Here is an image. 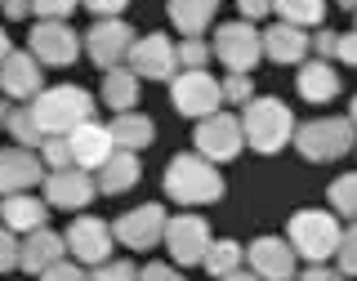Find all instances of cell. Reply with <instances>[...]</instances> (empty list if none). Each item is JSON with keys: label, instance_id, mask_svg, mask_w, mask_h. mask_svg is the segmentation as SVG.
<instances>
[{"label": "cell", "instance_id": "6", "mask_svg": "<svg viewBox=\"0 0 357 281\" xmlns=\"http://www.w3.org/2000/svg\"><path fill=\"white\" fill-rule=\"evenodd\" d=\"M215 59L228 67V72H255V63L264 59V31H255V22H223L215 31Z\"/></svg>", "mask_w": 357, "mask_h": 281}, {"label": "cell", "instance_id": "16", "mask_svg": "<svg viewBox=\"0 0 357 281\" xmlns=\"http://www.w3.org/2000/svg\"><path fill=\"white\" fill-rule=\"evenodd\" d=\"M295 259L299 255L290 250L286 237H255L245 245V268H250L259 281H295Z\"/></svg>", "mask_w": 357, "mask_h": 281}, {"label": "cell", "instance_id": "24", "mask_svg": "<svg viewBox=\"0 0 357 281\" xmlns=\"http://www.w3.org/2000/svg\"><path fill=\"white\" fill-rule=\"evenodd\" d=\"M139 152H112L103 165L94 170V179H98V192L103 197H121V192H130L134 183H139Z\"/></svg>", "mask_w": 357, "mask_h": 281}, {"label": "cell", "instance_id": "8", "mask_svg": "<svg viewBox=\"0 0 357 281\" xmlns=\"http://www.w3.org/2000/svg\"><path fill=\"white\" fill-rule=\"evenodd\" d=\"M85 54H89V63L98 67V72H107V67H126L130 59V45L139 40L134 36V27L126 18H98L94 27L85 31Z\"/></svg>", "mask_w": 357, "mask_h": 281}, {"label": "cell", "instance_id": "37", "mask_svg": "<svg viewBox=\"0 0 357 281\" xmlns=\"http://www.w3.org/2000/svg\"><path fill=\"white\" fill-rule=\"evenodd\" d=\"M89 281H139V268L130 259H107V264H98L94 273H89Z\"/></svg>", "mask_w": 357, "mask_h": 281}, {"label": "cell", "instance_id": "23", "mask_svg": "<svg viewBox=\"0 0 357 281\" xmlns=\"http://www.w3.org/2000/svg\"><path fill=\"white\" fill-rule=\"evenodd\" d=\"M295 85H299V98H308V103H331L335 94H340V72H335L331 63L321 59H304L295 72Z\"/></svg>", "mask_w": 357, "mask_h": 281}, {"label": "cell", "instance_id": "33", "mask_svg": "<svg viewBox=\"0 0 357 281\" xmlns=\"http://www.w3.org/2000/svg\"><path fill=\"white\" fill-rule=\"evenodd\" d=\"M36 152H40L45 170H67V165H72V139H67V134H50Z\"/></svg>", "mask_w": 357, "mask_h": 281}, {"label": "cell", "instance_id": "38", "mask_svg": "<svg viewBox=\"0 0 357 281\" xmlns=\"http://www.w3.org/2000/svg\"><path fill=\"white\" fill-rule=\"evenodd\" d=\"M36 281H89V273H85V264H76V259H59L50 273H40Z\"/></svg>", "mask_w": 357, "mask_h": 281}, {"label": "cell", "instance_id": "31", "mask_svg": "<svg viewBox=\"0 0 357 281\" xmlns=\"http://www.w3.org/2000/svg\"><path fill=\"white\" fill-rule=\"evenodd\" d=\"M5 130L14 134L18 148H31V152H36L40 143H45V134H40V126H36V116H31V107H14V112H9V121H5Z\"/></svg>", "mask_w": 357, "mask_h": 281}, {"label": "cell", "instance_id": "36", "mask_svg": "<svg viewBox=\"0 0 357 281\" xmlns=\"http://www.w3.org/2000/svg\"><path fill=\"white\" fill-rule=\"evenodd\" d=\"M76 5H81V0H31V14L40 22H67Z\"/></svg>", "mask_w": 357, "mask_h": 281}, {"label": "cell", "instance_id": "26", "mask_svg": "<svg viewBox=\"0 0 357 281\" xmlns=\"http://www.w3.org/2000/svg\"><path fill=\"white\" fill-rule=\"evenodd\" d=\"M219 0H165V14L178 27V36H206V27L215 22Z\"/></svg>", "mask_w": 357, "mask_h": 281}, {"label": "cell", "instance_id": "47", "mask_svg": "<svg viewBox=\"0 0 357 281\" xmlns=\"http://www.w3.org/2000/svg\"><path fill=\"white\" fill-rule=\"evenodd\" d=\"M223 281H259V277H255L250 268H237V273H228V277H223Z\"/></svg>", "mask_w": 357, "mask_h": 281}, {"label": "cell", "instance_id": "10", "mask_svg": "<svg viewBox=\"0 0 357 281\" xmlns=\"http://www.w3.org/2000/svg\"><path fill=\"white\" fill-rule=\"evenodd\" d=\"M126 67L139 81H174L178 76V54H174V40L165 31H148L130 45V59Z\"/></svg>", "mask_w": 357, "mask_h": 281}, {"label": "cell", "instance_id": "15", "mask_svg": "<svg viewBox=\"0 0 357 281\" xmlns=\"http://www.w3.org/2000/svg\"><path fill=\"white\" fill-rule=\"evenodd\" d=\"M98 197V179L81 170V165H67V170H50L45 174V201H50V210H85L89 201Z\"/></svg>", "mask_w": 357, "mask_h": 281}, {"label": "cell", "instance_id": "1", "mask_svg": "<svg viewBox=\"0 0 357 281\" xmlns=\"http://www.w3.org/2000/svg\"><path fill=\"white\" fill-rule=\"evenodd\" d=\"M161 188L178 206H210V201H223V174H219V165L206 161L201 152H178L174 161L165 165Z\"/></svg>", "mask_w": 357, "mask_h": 281}, {"label": "cell", "instance_id": "30", "mask_svg": "<svg viewBox=\"0 0 357 281\" xmlns=\"http://www.w3.org/2000/svg\"><path fill=\"white\" fill-rule=\"evenodd\" d=\"M326 201H331V210L340 219H357V170L353 174H340V179H331V188H326Z\"/></svg>", "mask_w": 357, "mask_h": 281}, {"label": "cell", "instance_id": "44", "mask_svg": "<svg viewBox=\"0 0 357 281\" xmlns=\"http://www.w3.org/2000/svg\"><path fill=\"white\" fill-rule=\"evenodd\" d=\"M237 9H241L245 22H259V18L273 14V0H237Z\"/></svg>", "mask_w": 357, "mask_h": 281}, {"label": "cell", "instance_id": "14", "mask_svg": "<svg viewBox=\"0 0 357 281\" xmlns=\"http://www.w3.org/2000/svg\"><path fill=\"white\" fill-rule=\"evenodd\" d=\"M165 210L148 201V206H134L126 210L116 223H112V232H116V241L126 245V250H156V245L165 241Z\"/></svg>", "mask_w": 357, "mask_h": 281}, {"label": "cell", "instance_id": "19", "mask_svg": "<svg viewBox=\"0 0 357 281\" xmlns=\"http://www.w3.org/2000/svg\"><path fill=\"white\" fill-rule=\"evenodd\" d=\"M59 259H67V241H63L54 228L27 232V237H22V245H18V268H22V273H31V277L50 273Z\"/></svg>", "mask_w": 357, "mask_h": 281}, {"label": "cell", "instance_id": "50", "mask_svg": "<svg viewBox=\"0 0 357 281\" xmlns=\"http://www.w3.org/2000/svg\"><path fill=\"white\" fill-rule=\"evenodd\" d=\"M349 121H353V130H357V98H353V107H349Z\"/></svg>", "mask_w": 357, "mask_h": 281}, {"label": "cell", "instance_id": "29", "mask_svg": "<svg viewBox=\"0 0 357 281\" xmlns=\"http://www.w3.org/2000/svg\"><path fill=\"white\" fill-rule=\"evenodd\" d=\"M277 22H290V27H321L326 18V0H273Z\"/></svg>", "mask_w": 357, "mask_h": 281}, {"label": "cell", "instance_id": "51", "mask_svg": "<svg viewBox=\"0 0 357 281\" xmlns=\"http://www.w3.org/2000/svg\"><path fill=\"white\" fill-rule=\"evenodd\" d=\"M335 5H344V9H349V14H353V9H357V0H335Z\"/></svg>", "mask_w": 357, "mask_h": 281}, {"label": "cell", "instance_id": "12", "mask_svg": "<svg viewBox=\"0 0 357 281\" xmlns=\"http://www.w3.org/2000/svg\"><path fill=\"white\" fill-rule=\"evenodd\" d=\"M165 250H170V259L178 268H192L206 259V250H210V223L201 219V215H170L165 219Z\"/></svg>", "mask_w": 357, "mask_h": 281}, {"label": "cell", "instance_id": "45", "mask_svg": "<svg viewBox=\"0 0 357 281\" xmlns=\"http://www.w3.org/2000/svg\"><path fill=\"white\" fill-rule=\"evenodd\" d=\"M299 281H344L340 268H326V264H308L304 273H299Z\"/></svg>", "mask_w": 357, "mask_h": 281}, {"label": "cell", "instance_id": "4", "mask_svg": "<svg viewBox=\"0 0 357 281\" xmlns=\"http://www.w3.org/2000/svg\"><path fill=\"white\" fill-rule=\"evenodd\" d=\"M340 237H344V228H340V215H335V210H295L290 223H286L290 250L308 264H326L331 255L340 250Z\"/></svg>", "mask_w": 357, "mask_h": 281}, {"label": "cell", "instance_id": "17", "mask_svg": "<svg viewBox=\"0 0 357 281\" xmlns=\"http://www.w3.org/2000/svg\"><path fill=\"white\" fill-rule=\"evenodd\" d=\"M45 161L40 152L31 148H0V197H14V192H31L36 183H45Z\"/></svg>", "mask_w": 357, "mask_h": 281}, {"label": "cell", "instance_id": "46", "mask_svg": "<svg viewBox=\"0 0 357 281\" xmlns=\"http://www.w3.org/2000/svg\"><path fill=\"white\" fill-rule=\"evenodd\" d=\"M5 5V18H27L31 14V0H0Z\"/></svg>", "mask_w": 357, "mask_h": 281}, {"label": "cell", "instance_id": "22", "mask_svg": "<svg viewBox=\"0 0 357 281\" xmlns=\"http://www.w3.org/2000/svg\"><path fill=\"white\" fill-rule=\"evenodd\" d=\"M312 40L304 27H290V22H273V27L264 31V59H273L277 67H299L308 59Z\"/></svg>", "mask_w": 357, "mask_h": 281}, {"label": "cell", "instance_id": "35", "mask_svg": "<svg viewBox=\"0 0 357 281\" xmlns=\"http://www.w3.org/2000/svg\"><path fill=\"white\" fill-rule=\"evenodd\" d=\"M335 259H340V273H344V277H357V219L349 223V228H344Z\"/></svg>", "mask_w": 357, "mask_h": 281}, {"label": "cell", "instance_id": "27", "mask_svg": "<svg viewBox=\"0 0 357 281\" xmlns=\"http://www.w3.org/2000/svg\"><path fill=\"white\" fill-rule=\"evenodd\" d=\"M134 98H139V76H134L130 67H107L103 72V103L112 107V116H116V112H130Z\"/></svg>", "mask_w": 357, "mask_h": 281}, {"label": "cell", "instance_id": "49", "mask_svg": "<svg viewBox=\"0 0 357 281\" xmlns=\"http://www.w3.org/2000/svg\"><path fill=\"white\" fill-rule=\"evenodd\" d=\"M9 112H14V103H9V98H0V126L9 121Z\"/></svg>", "mask_w": 357, "mask_h": 281}, {"label": "cell", "instance_id": "39", "mask_svg": "<svg viewBox=\"0 0 357 281\" xmlns=\"http://www.w3.org/2000/svg\"><path fill=\"white\" fill-rule=\"evenodd\" d=\"M18 245L22 241L5 228V223H0V273H14V268H18Z\"/></svg>", "mask_w": 357, "mask_h": 281}, {"label": "cell", "instance_id": "41", "mask_svg": "<svg viewBox=\"0 0 357 281\" xmlns=\"http://www.w3.org/2000/svg\"><path fill=\"white\" fill-rule=\"evenodd\" d=\"M81 5H85L94 18H121V14H126V5H130V0H81Z\"/></svg>", "mask_w": 357, "mask_h": 281}, {"label": "cell", "instance_id": "25", "mask_svg": "<svg viewBox=\"0 0 357 281\" xmlns=\"http://www.w3.org/2000/svg\"><path fill=\"white\" fill-rule=\"evenodd\" d=\"M107 130H112V143H116L121 152H143L156 139L152 116H143V112H116V116L107 121Z\"/></svg>", "mask_w": 357, "mask_h": 281}, {"label": "cell", "instance_id": "13", "mask_svg": "<svg viewBox=\"0 0 357 281\" xmlns=\"http://www.w3.org/2000/svg\"><path fill=\"white\" fill-rule=\"evenodd\" d=\"M27 50L36 54L40 67H72L81 59L85 40H81V31H72L67 22H36V31L27 36Z\"/></svg>", "mask_w": 357, "mask_h": 281}, {"label": "cell", "instance_id": "18", "mask_svg": "<svg viewBox=\"0 0 357 281\" xmlns=\"http://www.w3.org/2000/svg\"><path fill=\"white\" fill-rule=\"evenodd\" d=\"M45 89V72L36 63L31 50H14L5 63H0V94L5 98H18V103H31Z\"/></svg>", "mask_w": 357, "mask_h": 281}, {"label": "cell", "instance_id": "28", "mask_svg": "<svg viewBox=\"0 0 357 281\" xmlns=\"http://www.w3.org/2000/svg\"><path fill=\"white\" fill-rule=\"evenodd\" d=\"M201 268H206V273L215 277V281H223L228 273L245 268V245H241V241H232V237L210 241V250H206V259H201Z\"/></svg>", "mask_w": 357, "mask_h": 281}, {"label": "cell", "instance_id": "21", "mask_svg": "<svg viewBox=\"0 0 357 281\" xmlns=\"http://www.w3.org/2000/svg\"><path fill=\"white\" fill-rule=\"evenodd\" d=\"M67 139H72V165H81V170H89V174H94L98 165H103L107 156L116 152V143H112V130L98 126V121H85V126H76Z\"/></svg>", "mask_w": 357, "mask_h": 281}, {"label": "cell", "instance_id": "48", "mask_svg": "<svg viewBox=\"0 0 357 281\" xmlns=\"http://www.w3.org/2000/svg\"><path fill=\"white\" fill-rule=\"evenodd\" d=\"M9 54H14V45H9V36H5V27H0V63H5Z\"/></svg>", "mask_w": 357, "mask_h": 281}, {"label": "cell", "instance_id": "20", "mask_svg": "<svg viewBox=\"0 0 357 281\" xmlns=\"http://www.w3.org/2000/svg\"><path fill=\"white\" fill-rule=\"evenodd\" d=\"M0 223L9 232H36V228H50V201L36 197V192H14V197H0Z\"/></svg>", "mask_w": 357, "mask_h": 281}, {"label": "cell", "instance_id": "5", "mask_svg": "<svg viewBox=\"0 0 357 281\" xmlns=\"http://www.w3.org/2000/svg\"><path fill=\"white\" fill-rule=\"evenodd\" d=\"M299 148V156L312 165H326V161H340V156H349L357 148V130L349 116H312L304 126H295V139H290Z\"/></svg>", "mask_w": 357, "mask_h": 281}, {"label": "cell", "instance_id": "40", "mask_svg": "<svg viewBox=\"0 0 357 281\" xmlns=\"http://www.w3.org/2000/svg\"><path fill=\"white\" fill-rule=\"evenodd\" d=\"M308 40H312V54H317L321 63H331V59H335V45H340V31H326V27H317Z\"/></svg>", "mask_w": 357, "mask_h": 281}, {"label": "cell", "instance_id": "11", "mask_svg": "<svg viewBox=\"0 0 357 281\" xmlns=\"http://www.w3.org/2000/svg\"><path fill=\"white\" fill-rule=\"evenodd\" d=\"M63 241H67V250H72V259H76V264L98 268V264H107L112 245H116V232H112V223H107V219H98V215H81V219H72V228L63 232Z\"/></svg>", "mask_w": 357, "mask_h": 281}, {"label": "cell", "instance_id": "52", "mask_svg": "<svg viewBox=\"0 0 357 281\" xmlns=\"http://www.w3.org/2000/svg\"><path fill=\"white\" fill-rule=\"evenodd\" d=\"M353 31H357V9H353Z\"/></svg>", "mask_w": 357, "mask_h": 281}, {"label": "cell", "instance_id": "42", "mask_svg": "<svg viewBox=\"0 0 357 281\" xmlns=\"http://www.w3.org/2000/svg\"><path fill=\"white\" fill-rule=\"evenodd\" d=\"M139 281H183V273H178L174 264H143Z\"/></svg>", "mask_w": 357, "mask_h": 281}, {"label": "cell", "instance_id": "34", "mask_svg": "<svg viewBox=\"0 0 357 281\" xmlns=\"http://www.w3.org/2000/svg\"><path fill=\"white\" fill-rule=\"evenodd\" d=\"M219 89H223V103H237V107H245L255 98V85H250V72H228L219 81Z\"/></svg>", "mask_w": 357, "mask_h": 281}, {"label": "cell", "instance_id": "3", "mask_svg": "<svg viewBox=\"0 0 357 281\" xmlns=\"http://www.w3.org/2000/svg\"><path fill=\"white\" fill-rule=\"evenodd\" d=\"M241 139L250 143V152L277 156L290 139H295V112L273 94L250 98V103L241 107Z\"/></svg>", "mask_w": 357, "mask_h": 281}, {"label": "cell", "instance_id": "2", "mask_svg": "<svg viewBox=\"0 0 357 281\" xmlns=\"http://www.w3.org/2000/svg\"><path fill=\"white\" fill-rule=\"evenodd\" d=\"M27 107H31V116H36L45 139H50V134H72L76 126H85V121L98 116L94 94L81 89V85H50V89H40Z\"/></svg>", "mask_w": 357, "mask_h": 281}, {"label": "cell", "instance_id": "9", "mask_svg": "<svg viewBox=\"0 0 357 281\" xmlns=\"http://www.w3.org/2000/svg\"><path fill=\"white\" fill-rule=\"evenodd\" d=\"M170 103H174L178 116L201 121V116H215L223 107V89L210 72H178L170 81Z\"/></svg>", "mask_w": 357, "mask_h": 281}, {"label": "cell", "instance_id": "43", "mask_svg": "<svg viewBox=\"0 0 357 281\" xmlns=\"http://www.w3.org/2000/svg\"><path fill=\"white\" fill-rule=\"evenodd\" d=\"M335 59L357 67V31H340V45H335Z\"/></svg>", "mask_w": 357, "mask_h": 281}, {"label": "cell", "instance_id": "32", "mask_svg": "<svg viewBox=\"0 0 357 281\" xmlns=\"http://www.w3.org/2000/svg\"><path fill=\"white\" fill-rule=\"evenodd\" d=\"M174 54H178V72H206V63L215 59L206 36H183L174 45Z\"/></svg>", "mask_w": 357, "mask_h": 281}, {"label": "cell", "instance_id": "7", "mask_svg": "<svg viewBox=\"0 0 357 281\" xmlns=\"http://www.w3.org/2000/svg\"><path fill=\"white\" fill-rule=\"evenodd\" d=\"M192 143H197V152L206 156V161H237L241 148H245V139H241V116H232V112H215V116H201L197 121V130H192Z\"/></svg>", "mask_w": 357, "mask_h": 281}]
</instances>
